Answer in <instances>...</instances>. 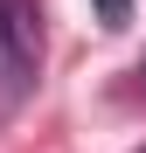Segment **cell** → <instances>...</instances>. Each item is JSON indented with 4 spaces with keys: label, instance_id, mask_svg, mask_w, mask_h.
Instances as JSON below:
<instances>
[{
    "label": "cell",
    "instance_id": "cell-1",
    "mask_svg": "<svg viewBox=\"0 0 146 153\" xmlns=\"http://www.w3.org/2000/svg\"><path fill=\"white\" fill-rule=\"evenodd\" d=\"M42 84V0H0V125Z\"/></svg>",
    "mask_w": 146,
    "mask_h": 153
},
{
    "label": "cell",
    "instance_id": "cell-2",
    "mask_svg": "<svg viewBox=\"0 0 146 153\" xmlns=\"http://www.w3.org/2000/svg\"><path fill=\"white\" fill-rule=\"evenodd\" d=\"M125 14H132V0H97V21H104V28H118Z\"/></svg>",
    "mask_w": 146,
    "mask_h": 153
},
{
    "label": "cell",
    "instance_id": "cell-3",
    "mask_svg": "<svg viewBox=\"0 0 146 153\" xmlns=\"http://www.w3.org/2000/svg\"><path fill=\"white\" fill-rule=\"evenodd\" d=\"M132 153H146V146H132Z\"/></svg>",
    "mask_w": 146,
    "mask_h": 153
}]
</instances>
